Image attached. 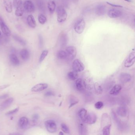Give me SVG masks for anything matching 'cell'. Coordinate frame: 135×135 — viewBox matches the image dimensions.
I'll use <instances>...</instances> for the list:
<instances>
[{"mask_svg":"<svg viewBox=\"0 0 135 135\" xmlns=\"http://www.w3.org/2000/svg\"><path fill=\"white\" fill-rule=\"evenodd\" d=\"M1 31H0V36H1Z\"/></svg>","mask_w":135,"mask_h":135,"instance_id":"cell-52","label":"cell"},{"mask_svg":"<svg viewBox=\"0 0 135 135\" xmlns=\"http://www.w3.org/2000/svg\"><path fill=\"white\" fill-rule=\"evenodd\" d=\"M75 86L76 88L78 91H81L83 90L84 88L83 80L80 78H78L75 82Z\"/></svg>","mask_w":135,"mask_h":135,"instance_id":"cell-27","label":"cell"},{"mask_svg":"<svg viewBox=\"0 0 135 135\" xmlns=\"http://www.w3.org/2000/svg\"><path fill=\"white\" fill-rule=\"evenodd\" d=\"M85 25L84 19L81 18L78 20L74 25V29L76 32L79 34L82 33L85 29Z\"/></svg>","mask_w":135,"mask_h":135,"instance_id":"cell-2","label":"cell"},{"mask_svg":"<svg viewBox=\"0 0 135 135\" xmlns=\"http://www.w3.org/2000/svg\"><path fill=\"white\" fill-rule=\"evenodd\" d=\"M38 38H39V46L40 47H42L43 45V38H42V37L41 35H39V36H38Z\"/></svg>","mask_w":135,"mask_h":135,"instance_id":"cell-44","label":"cell"},{"mask_svg":"<svg viewBox=\"0 0 135 135\" xmlns=\"http://www.w3.org/2000/svg\"><path fill=\"white\" fill-rule=\"evenodd\" d=\"M135 61V54L134 52H132L129 55L128 58L125 61L124 65L127 68L130 67L133 65Z\"/></svg>","mask_w":135,"mask_h":135,"instance_id":"cell-6","label":"cell"},{"mask_svg":"<svg viewBox=\"0 0 135 135\" xmlns=\"http://www.w3.org/2000/svg\"><path fill=\"white\" fill-rule=\"evenodd\" d=\"M0 26L1 28L2 32L7 36H9L11 35V33L10 30L9 28L6 25V24L3 21L0 23Z\"/></svg>","mask_w":135,"mask_h":135,"instance_id":"cell-16","label":"cell"},{"mask_svg":"<svg viewBox=\"0 0 135 135\" xmlns=\"http://www.w3.org/2000/svg\"><path fill=\"white\" fill-rule=\"evenodd\" d=\"M78 115L82 122L84 123L87 115V110L84 108H82L78 112Z\"/></svg>","mask_w":135,"mask_h":135,"instance_id":"cell-21","label":"cell"},{"mask_svg":"<svg viewBox=\"0 0 135 135\" xmlns=\"http://www.w3.org/2000/svg\"><path fill=\"white\" fill-rule=\"evenodd\" d=\"M27 22L28 25L31 28H35L36 27V23L33 15H29L27 18Z\"/></svg>","mask_w":135,"mask_h":135,"instance_id":"cell-22","label":"cell"},{"mask_svg":"<svg viewBox=\"0 0 135 135\" xmlns=\"http://www.w3.org/2000/svg\"><path fill=\"white\" fill-rule=\"evenodd\" d=\"M94 88L96 93L98 94H101L102 93V88L100 84L98 82H96L94 84Z\"/></svg>","mask_w":135,"mask_h":135,"instance_id":"cell-32","label":"cell"},{"mask_svg":"<svg viewBox=\"0 0 135 135\" xmlns=\"http://www.w3.org/2000/svg\"><path fill=\"white\" fill-rule=\"evenodd\" d=\"M79 131L80 134L81 135L86 134V128L83 124L80 123L79 125Z\"/></svg>","mask_w":135,"mask_h":135,"instance_id":"cell-35","label":"cell"},{"mask_svg":"<svg viewBox=\"0 0 135 135\" xmlns=\"http://www.w3.org/2000/svg\"><path fill=\"white\" fill-rule=\"evenodd\" d=\"M83 82L84 87L87 89L91 91L94 88L93 80L90 76H87L84 78Z\"/></svg>","mask_w":135,"mask_h":135,"instance_id":"cell-5","label":"cell"},{"mask_svg":"<svg viewBox=\"0 0 135 135\" xmlns=\"http://www.w3.org/2000/svg\"><path fill=\"white\" fill-rule=\"evenodd\" d=\"M48 53H49V51L47 50H44L42 52V54H41V55H40V58H39V62L40 63L43 62V61L44 60L45 58L47 56Z\"/></svg>","mask_w":135,"mask_h":135,"instance_id":"cell-40","label":"cell"},{"mask_svg":"<svg viewBox=\"0 0 135 135\" xmlns=\"http://www.w3.org/2000/svg\"><path fill=\"white\" fill-rule=\"evenodd\" d=\"M22 0H14L13 1V6L15 9L22 7Z\"/></svg>","mask_w":135,"mask_h":135,"instance_id":"cell-39","label":"cell"},{"mask_svg":"<svg viewBox=\"0 0 135 135\" xmlns=\"http://www.w3.org/2000/svg\"><path fill=\"white\" fill-rule=\"evenodd\" d=\"M97 120V116L94 113H91L87 114L84 123L89 124H92L96 122Z\"/></svg>","mask_w":135,"mask_h":135,"instance_id":"cell-9","label":"cell"},{"mask_svg":"<svg viewBox=\"0 0 135 135\" xmlns=\"http://www.w3.org/2000/svg\"><path fill=\"white\" fill-rule=\"evenodd\" d=\"M10 60L12 64L14 66H18L20 64V61L15 54H10Z\"/></svg>","mask_w":135,"mask_h":135,"instance_id":"cell-23","label":"cell"},{"mask_svg":"<svg viewBox=\"0 0 135 135\" xmlns=\"http://www.w3.org/2000/svg\"><path fill=\"white\" fill-rule=\"evenodd\" d=\"M131 79V76L130 74L127 73H122L120 75V80L122 83L128 82L130 81Z\"/></svg>","mask_w":135,"mask_h":135,"instance_id":"cell-14","label":"cell"},{"mask_svg":"<svg viewBox=\"0 0 135 135\" xmlns=\"http://www.w3.org/2000/svg\"><path fill=\"white\" fill-rule=\"evenodd\" d=\"M45 95L47 96H54V94L53 92H52V91H49L46 92V93L45 94Z\"/></svg>","mask_w":135,"mask_h":135,"instance_id":"cell-46","label":"cell"},{"mask_svg":"<svg viewBox=\"0 0 135 135\" xmlns=\"http://www.w3.org/2000/svg\"><path fill=\"white\" fill-rule=\"evenodd\" d=\"M78 103V100L74 96H72L71 97L70 100V105L69 108L73 107L74 105H75Z\"/></svg>","mask_w":135,"mask_h":135,"instance_id":"cell-36","label":"cell"},{"mask_svg":"<svg viewBox=\"0 0 135 135\" xmlns=\"http://www.w3.org/2000/svg\"><path fill=\"white\" fill-rule=\"evenodd\" d=\"M3 21L2 20L1 17H0V23L1 22H3Z\"/></svg>","mask_w":135,"mask_h":135,"instance_id":"cell-51","label":"cell"},{"mask_svg":"<svg viewBox=\"0 0 135 135\" xmlns=\"http://www.w3.org/2000/svg\"><path fill=\"white\" fill-rule=\"evenodd\" d=\"M23 8L26 11L29 13H32L35 11V7L33 3L30 1H27L23 3Z\"/></svg>","mask_w":135,"mask_h":135,"instance_id":"cell-8","label":"cell"},{"mask_svg":"<svg viewBox=\"0 0 135 135\" xmlns=\"http://www.w3.org/2000/svg\"><path fill=\"white\" fill-rule=\"evenodd\" d=\"M19 108H16L15 109H13V110H11V111H9V112L7 113L6 114V115H13L14 114L18 112V110H19Z\"/></svg>","mask_w":135,"mask_h":135,"instance_id":"cell-43","label":"cell"},{"mask_svg":"<svg viewBox=\"0 0 135 135\" xmlns=\"http://www.w3.org/2000/svg\"><path fill=\"white\" fill-rule=\"evenodd\" d=\"M112 115L113 118L114 120H115L116 124L117 125L118 129H120V130H123L124 129V126L123 125L122 122L118 118L117 116H116V114L114 112H112Z\"/></svg>","mask_w":135,"mask_h":135,"instance_id":"cell-18","label":"cell"},{"mask_svg":"<svg viewBox=\"0 0 135 135\" xmlns=\"http://www.w3.org/2000/svg\"><path fill=\"white\" fill-rule=\"evenodd\" d=\"M57 56L60 60H65L67 58V54L63 50H60L58 52Z\"/></svg>","mask_w":135,"mask_h":135,"instance_id":"cell-30","label":"cell"},{"mask_svg":"<svg viewBox=\"0 0 135 135\" xmlns=\"http://www.w3.org/2000/svg\"><path fill=\"white\" fill-rule=\"evenodd\" d=\"M29 124V120L26 117L21 118L18 122V126L22 129H24L27 127Z\"/></svg>","mask_w":135,"mask_h":135,"instance_id":"cell-15","label":"cell"},{"mask_svg":"<svg viewBox=\"0 0 135 135\" xmlns=\"http://www.w3.org/2000/svg\"><path fill=\"white\" fill-rule=\"evenodd\" d=\"M45 126L47 130L51 133H54L57 131V125L54 120H49L45 122Z\"/></svg>","mask_w":135,"mask_h":135,"instance_id":"cell-3","label":"cell"},{"mask_svg":"<svg viewBox=\"0 0 135 135\" xmlns=\"http://www.w3.org/2000/svg\"><path fill=\"white\" fill-rule=\"evenodd\" d=\"M39 115L38 114H36L33 116V119L34 122H36V121H37L39 119Z\"/></svg>","mask_w":135,"mask_h":135,"instance_id":"cell-45","label":"cell"},{"mask_svg":"<svg viewBox=\"0 0 135 135\" xmlns=\"http://www.w3.org/2000/svg\"><path fill=\"white\" fill-rule=\"evenodd\" d=\"M20 55L23 60L27 61L29 58V53L27 50L23 49L20 52Z\"/></svg>","mask_w":135,"mask_h":135,"instance_id":"cell-25","label":"cell"},{"mask_svg":"<svg viewBox=\"0 0 135 135\" xmlns=\"http://www.w3.org/2000/svg\"><path fill=\"white\" fill-rule=\"evenodd\" d=\"M107 3L108 5H110L111 6H112L113 7H120L122 8V6L118 5H115V4H112V3H109V2H107Z\"/></svg>","mask_w":135,"mask_h":135,"instance_id":"cell-47","label":"cell"},{"mask_svg":"<svg viewBox=\"0 0 135 135\" xmlns=\"http://www.w3.org/2000/svg\"><path fill=\"white\" fill-rule=\"evenodd\" d=\"M72 67L73 71L77 73L83 71L85 68L83 63L78 59L74 61L72 64Z\"/></svg>","mask_w":135,"mask_h":135,"instance_id":"cell-4","label":"cell"},{"mask_svg":"<svg viewBox=\"0 0 135 135\" xmlns=\"http://www.w3.org/2000/svg\"><path fill=\"white\" fill-rule=\"evenodd\" d=\"M68 41V37L65 34H62L61 35L60 38V42L61 46L62 47H64L66 46L67 44Z\"/></svg>","mask_w":135,"mask_h":135,"instance_id":"cell-26","label":"cell"},{"mask_svg":"<svg viewBox=\"0 0 135 135\" xmlns=\"http://www.w3.org/2000/svg\"><path fill=\"white\" fill-rule=\"evenodd\" d=\"M104 106V104L102 102H98L95 104V107L97 109H100Z\"/></svg>","mask_w":135,"mask_h":135,"instance_id":"cell-42","label":"cell"},{"mask_svg":"<svg viewBox=\"0 0 135 135\" xmlns=\"http://www.w3.org/2000/svg\"><path fill=\"white\" fill-rule=\"evenodd\" d=\"M13 37L16 41H17L18 42H19L22 45L25 46L26 44L25 41L22 38L19 36L17 35H13Z\"/></svg>","mask_w":135,"mask_h":135,"instance_id":"cell-33","label":"cell"},{"mask_svg":"<svg viewBox=\"0 0 135 135\" xmlns=\"http://www.w3.org/2000/svg\"><path fill=\"white\" fill-rule=\"evenodd\" d=\"M106 12V7L103 4H99L96 6L95 8L96 14L98 16L104 15Z\"/></svg>","mask_w":135,"mask_h":135,"instance_id":"cell-11","label":"cell"},{"mask_svg":"<svg viewBox=\"0 0 135 135\" xmlns=\"http://www.w3.org/2000/svg\"><path fill=\"white\" fill-rule=\"evenodd\" d=\"M67 76H68V78L71 80H75L78 77V74L77 72L74 71L68 73Z\"/></svg>","mask_w":135,"mask_h":135,"instance_id":"cell-29","label":"cell"},{"mask_svg":"<svg viewBox=\"0 0 135 135\" xmlns=\"http://www.w3.org/2000/svg\"><path fill=\"white\" fill-rule=\"evenodd\" d=\"M66 52L67 54V58L73 60L76 57L77 54L76 48L73 46H70L67 48Z\"/></svg>","mask_w":135,"mask_h":135,"instance_id":"cell-7","label":"cell"},{"mask_svg":"<svg viewBox=\"0 0 135 135\" xmlns=\"http://www.w3.org/2000/svg\"><path fill=\"white\" fill-rule=\"evenodd\" d=\"M8 96H9V95H8L7 94H4V95L0 96V100L6 98Z\"/></svg>","mask_w":135,"mask_h":135,"instance_id":"cell-48","label":"cell"},{"mask_svg":"<svg viewBox=\"0 0 135 135\" xmlns=\"http://www.w3.org/2000/svg\"><path fill=\"white\" fill-rule=\"evenodd\" d=\"M63 133L62 132V131H60V133H59V135H63Z\"/></svg>","mask_w":135,"mask_h":135,"instance_id":"cell-49","label":"cell"},{"mask_svg":"<svg viewBox=\"0 0 135 135\" xmlns=\"http://www.w3.org/2000/svg\"><path fill=\"white\" fill-rule=\"evenodd\" d=\"M122 89V87L119 84H116L113 87L110 92V94L113 96L118 95Z\"/></svg>","mask_w":135,"mask_h":135,"instance_id":"cell-20","label":"cell"},{"mask_svg":"<svg viewBox=\"0 0 135 135\" xmlns=\"http://www.w3.org/2000/svg\"><path fill=\"white\" fill-rule=\"evenodd\" d=\"M13 101L14 99L13 98H9L2 103V104L0 105V112L3 111L9 107L13 102Z\"/></svg>","mask_w":135,"mask_h":135,"instance_id":"cell-13","label":"cell"},{"mask_svg":"<svg viewBox=\"0 0 135 135\" xmlns=\"http://www.w3.org/2000/svg\"><path fill=\"white\" fill-rule=\"evenodd\" d=\"M48 8L50 13L52 14L55 11L56 8V5L53 1H50L48 3Z\"/></svg>","mask_w":135,"mask_h":135,"instance_id":"cell-28","label":"cell"},{"mask_svg":"<svg viewBox=\"0 0 135 135\" xmlns=\"http://www.w3.org/2000/svg\"><path fill=\"white\" fill-rule=\"evenodd\" d=\"M48 87V85L46 83H40L33 87L31 89V91L34 92L42 91L46 89Z\"/></svg>","mask_w":135,"mask_h":135,"instance_id":"cell-12","label":"cell"},{"mask_svg":"<svg viewBox=\"0 0 135 135\" xmlns=\"http://www.w3.org/2000/svg\"><path fill=\"white\" fill-rule=\"evenodd\" d=\"M117 113L121 117H125L127 114L126 108L124 106L119 107L117 110Z\"/></svg>","mask_w":135,"mask_h":135,"instance_id":"cell-24","label":"cell"},{"mask_svg":"<svg viewBox=\"0 0 135 135\" xmlns=\"http://www.w3.org/2000/svg\"><path fill=\"white\" fill-rule=\"evenodd\" d=\"M3 4L6 11L8 13H11L13 9L11 1L10 0H4Z\"/></svg>","mask_w":135,"mask_h":135,"instance_id":"cell-19","label":"cell"},{"mask_svg":"<svg viewBox=\"0 0 135 135\" xmlns=\"http://www.w3.org/2000/svg\"><path fill=\"white\" fill-rule=\"evenodd\" d=\"M111 124V120L109 116L106 113L103 114L102 116V126L104 127Z\"/></svg>","mask_w":135,"mask_h":135,"instance_id":"cell-17","label":"cell"},{"mask_svg":"<svg viewBox=\"0 0 135 135\" xmlns=\"http://www.w3.org/2000/svg\"><path fill=\"white\" fill-rule=\"evenodd\" d=\"M61 127L62 130L63 131V132H64L65 133H67V134L70 133V130H69V128L65 124L62 123L61 125Z\"/></svg>","mask_w":135,"mask_h":135,"instance_id":"cell-38","label":"cell"},{"mask_svg":"<svg viewBox=\"0 0 135 135\" xmlns=\"http://www.w3.org/2000/svg\"><path fill=\"white\" fill-rule=\"evenodd\" d=\"M122 14V12L120 10L116 9H111L109 10L108 15L111 18H116L120 17Z\"/></svg>","mask_w":135,"mask_h":135,"instance_id":"cell-10","label":"cell"},{"mask_svg":"<svg viewBox=\"0 0 135 135\" xmlns=\"http://www.w3.org/2000/svg\"><path fill=\"white\" fill-rule=\"evenodd\" d=\"M37 4L38 7H39V9L41 10H44V4L43 1L41 0H39Z\"/></svg>","mask_w":135,"mask_h":135,"instance_id":"cell-41","label":"cell"},{"mask_svg":"<svg viewBox=\"0 0 135 135\" xmlns=\"http://www.w3.org/2000/svg\"><path fill=\"white\" fill-rule=\"evenodd\" d=\"M125 1H127L128 2H131V0H124Z\"/></svg>","mask_w":135,"mask_h":135,"instance_id":"cell-50","label":"cell"},{"mask_svg":"<svg viewBox=\"0 0 135 135\" xmlns=\"http://www.w3.org/2000/svg\"><path fill=\"white\" fill-rule=\"evenodd\" d=\"M111 124L105 126L102 129L103 134L104 135H109L110 133Z\"/></svg>","mask_w":135,"mask_h":135,"instance_id":"cell-34","label":"cell"},{"mask_svg":"<svg viewBox=\"0 0 135 135\" xmlns=\"http://www.w3.org/2000/svg\"><path fill=\"white\" fill-rule=\"evenodd\" d=\"M24 12V9L23 7L22 6L16 9L15 11V15L18 17H21L23 15Z\"/></svg>","mask_w":135,"mask_h":135,"instance_id":"cell-31","label":"cell"},{"mask_svg":"<svg viewBox=\"0 0 135 135\" xmlns=\"http://www.w3.org/2000/svg\"><path fill=\"white\" fill-rule=\"evenodd\" d=\"M67 18V12L62 7H59L57 9V20L59 23L64 22Z\"/></svg>","mask_w":135,"mask_h":135,"instance_id":"cell-1","label":"cell"},{"mask_svg":"<svg viewBox=\"0 0 135 135\" xmlns=\"http://www.w3.org/2000/svg\"><path fill=\"white\" fill-rule=\"evenodd\" d=\"M38 22L41 24H44L47 22V18L44 15L40 14L39 15L38 17Z\"/></svg>","mask_w":135,"mask_h":135,"instance_id":"cell-37","label":"cell"}]
</instances>
